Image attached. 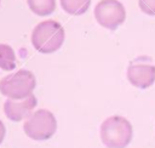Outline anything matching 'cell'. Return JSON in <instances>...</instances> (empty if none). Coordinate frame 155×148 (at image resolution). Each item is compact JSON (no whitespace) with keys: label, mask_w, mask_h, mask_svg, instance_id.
<instances>
[{"label":"cell","mask_w":155,"mask_h":148,"mask_svg":"<svg viewBox=\"0 0 155 148\" xmlns=\"http://www.w3.org/2000/svg\"><path fill=\"white\" fill-rule=\"evenodd\" d=\"M65 39L63 27L53 21L47 19L40 22L31 32V44L40 53H53L58 51Z\"/></svg>","instance_id":"cell-1"},{"label":"cell","mask_w":155,"mask_h":148,"mask_svg":"<svg viewBox=\"0 0 155 148\" xmlns=\"http://www.w3.org/2000/svg\"><path fill=\"white\" fill-rule=\"evenodd\" d=\"M99 135L107 148H126L132 141L133 127L126 118L111 115L102 123Z\"/></svg>","instance_id":"cell-2"},{"label":"cell","mask_w":155,"mask_h":148,"mask_svg":"<svg viewBox=\"0 0 155 148\" xmlns=\"http://www.w3.org/2000/svg\"><path fill=\"white\" fill-rule=\"evenodd\" d=\"M36 86L35 75L27 69H19L0 80V92L10 99H24L33 95Z\"/></svg>","instance_id":"cell-3"},{"label":"cell","mask_w":155,"mask_h":148,"mask_svg":"<svg viewBox=\"0 0 155 148\" xmlns=\"http://www.w3.org/2000/svg\"><path fill=\"white\" fill-rule=\"evenodd\" d=\"M24 133L34 141L50 140L57 131V120L52 112L38 109L25 119L23 124Z\"/></svg>","instance_id":"cell-4"},{"label":"cell","mask_w":155,"mask_h":148,"mask_svg":"<svg viewBox=\"0 0 155 148\" xmlns=\"http://www.w3.org/2000/svg\"><path fill=\"white\" fill-rule=\"evenodd\" d=\"M94 18L105 29L115 30L126 19V10L119 0H101L94 7Z\"/></svg>","instance_id":"cell-5"},{"label":"cell","mask_w":155,"mask_h":148,"mask_svg":"<svg viewBox=\"0 0 155 148\" xmlns=\"http://www.w3.org/2000/svg\"><path fill=\"white\" fill-rule=\"evenodd\" d=\"M144 59L145 57L137 58L127 68V80L137 89H148L155 82V66Z\"/></svg>","instance_id":"cell-6"},{"label":"cell","mask_w":155,"mask_h":148,"mask_svg":"<svg viewBox=\"0 0 155 148\" xmlns=\"http://www.w3.org/2000/svg\"><path fill=\"white\" fill-rule=\"evenodd\" d=\"M38 104V99L34 95L28 96L24 99H10L7 98L4 103V113L11 121L18 123L28 119Z\"/></svg>","instance_id":"cell-7"},{"label":"cell","mask_w":155,"mask_h":148,"mask_svg":"<svg viewBox=\"0 0 155 148\" xmlns=\"http://www.w3.org/2000/svg\"><path fill=\"white\" fill-rule=\"evenodd\" d=\"M59 1L63 11L71 16L84 15L91 5V0H59Z\"/></svg>","instance_id":"cell-8"},{"label":"cell","mask_w":155,"mask_h":148,"mask_svg":"<svg viewBox=\"0 0 155 148\" xmlns=\"http://www.w3.org/2000/svg\"><path fill=\"white\" fill-rule=\"evenodd\" d=\"M30 11L34 15L45 17L56 10V0H27Z\"/></svg>","instance_id":"cell-9"},{"label":"cell","mask_w":155,"mask_h":148,"mask_svg":"<svg viewBox=\"0 0 155 148\" xmlns=\"http://www.w3.org/2000/svg\"><path fill=\"white\" fill-rule=\"evenodd\" d=\"M16 68V55L7 44H0V69L11 72Z\"/></svg>","instance_id":"cell-10"},{"label":"cell","mask_w":155,"mask_h":148,"mask_svg":"<svg viewBox=\"0 0 155 148\" xmlns=\"http://www.w3.org/2000/svg\"><path fill=\"white\" fill-rule=\"evenodd\" d=\"M140 11L148 16H155V0H138Z\"/></svg>","instance_id":"cell-11"},{"label":"cell","mask_w":155,"mask_h":148,"mask_svg":"<svg viewBox=\"0 0 155 148\" xmlns=\"http://www.w3.org/2000/svg\"><path fill=\"white\" fill-rule=\"evenodd\" d=\"M5 133H6L5 125H4V123L0 120V143L4 141V138H5Z\"/></svg>","instance_id":"cell-12"},{"label":"cell","mask_w":155,"mask_h":148,"mask_svg":"<svg viewBox=\"0 0 155 148\" xmlns=\"http://www.w3.org/2000/svg\"><path fill=\"white\" fill-rule=\"evenodd\" d=\"M0 1H1V0H0Z\"/></svg>","instance_id":"cell-13"}]
</instances>
